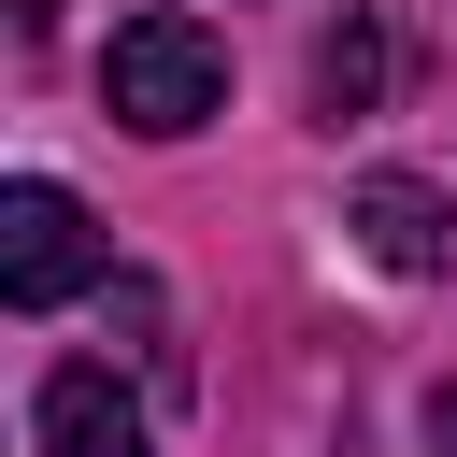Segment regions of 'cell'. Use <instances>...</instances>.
<instances>
[{
    "label": "cell",
    "mask_w": 457,
    "mask_h": 457,
    "mask_svg": "<svg viewBox=\"0 0 457 457\" xmlns=\"http://www.w3.org/2000/svg\"><path fill=\"white\" fill-rule=\"evenodd\" d=\"M29 428H43V457H143V400H129L100 357H57V371L29 386Z\"/></svg>",
    "instance_id": "cell-3"
},
{
    "label": "cell",
    "mask_w": 457,
    "mask_h": 457,
    "mask_svg": "<svg viewBox=\"0 0 457 457\" xmlns=\"http://www.w3.org/2000/svg\"><path fill=\"white\" fill-rule=\"evenodd\" d=\"M371 100H386V29L343 14V29L314 43V114H371Z\"/></svg>",
    "instance_id": "cell-5"
},
{
    "label": "cell",
    "mask_w": 457,
    "mask_h": 457,
    "mask_svg": "<svg viewBox=\"0 0 457 457\" xmlns=\"http://www.w3.org/2000/svg\"><path fill=\"white\" fill-rule=\"evenodd\" d=\"M428 443H443V457H457V386H443V400H428Z\"/></svg>",
    "instance_id": "cell-6"
},
{
    "label": "cell",
    "mask_w": 457,
    "mask_h": 457,
    "mask_svg": "<svg viewBox=\"0 0 457 457\" xmlns=\"http://www.w3.org/2000/svg\"><path fill=\"white\" fill-rule=\"evenodd\" d=\"M100 100H114V129L186 143V129H214V114H228V43H214L200 14H129V29H114V57H100Z\"/></svg>",
    "instance_id": "cell-1"
},
{
    "label": "cell",
    "mask_w": 457,
    "mask_h": 457,
    "mask_svg": "<svg viewBox=\"0 0 457 457\" xmlns=\"http://www.w3.org/2000/svg\"><path fill=\"white\" fill-rule=\"evenodd\" d=\"M100 271H114V243L86 228V200H71V186H43V171H29V186H0V300H14V314L86 300Z\"/></svg>",
    "instance_id": "cell-2"
},
{
    "label": "cell",
    "mask_w": 457,
    "mask_h": 457,
    "mask_svg": "<svg viewBox=\"0 0 457 457\" xmlns=\"http://www.w3.org/2000/svg\"><path fill=\"white\" fill-rule=\"evenodd\" d=\"M343 228H357L386 271H443V257H457V200H443V186H414V171H371V186L343 200Z\"/></svg>",
    "instance_id": "cell-4"
}]
</instances>
